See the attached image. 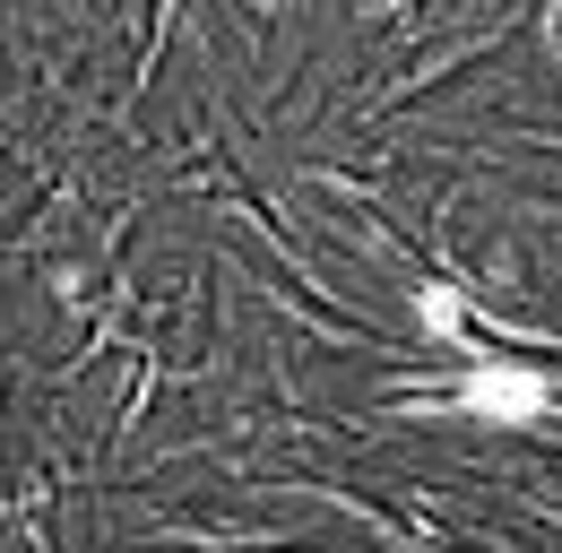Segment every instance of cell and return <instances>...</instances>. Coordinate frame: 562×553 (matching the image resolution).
I'll return each instance as SVG.
<instances>
[{"mask_svg":"<svg viewBox=\"0 0 562 553\" xmlns=\"http://www.w3.org/2000/svg\"><path fill=\"white\" fill-rule=\"evenodd\" d=\"M476 407H493V415L519 424V415L546 407V381H537V372H485V381H476Z\"/></svg>","mask_w":562,"mask_h":553,"instance_id":"obj_1","label":"cell"}]
</instances>
